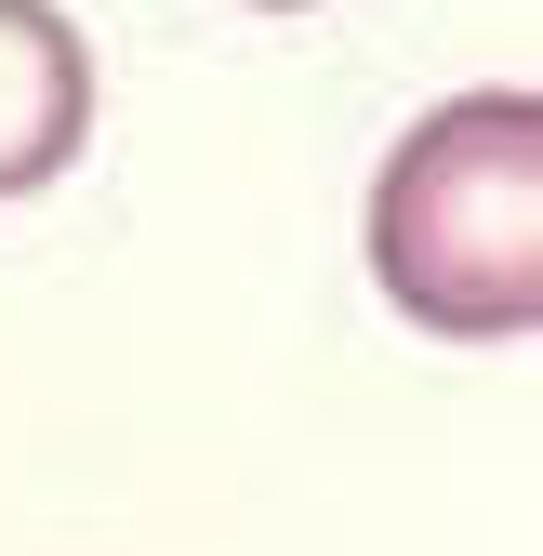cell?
<instances>
[{"mask_svg": "<svg viewBox=\"0 0 543 556\" xmlns=\"http://www.w3.org/2000/svg\"><path fill=\"white\" fill-rule=\"evenodd\" d=\"M371 278L438 344L543 318V93H451L371 173Z\"/></svg>", "mask_w": 543, "mask_h": 556, "instance_id": "cell-1", "label": "cell"}, {"mask_svg": "<svg viewBox=\"0 0 543 556\" xmlns=\"http://www.w3.org/2000/svg\"><path fill=\"white\" fill-rule=\"evenodd\" d=\"M93 147V40L53 0H0V199L53 186Z\"/></svg>", "mask_w": 543, "mask_h": 556, "instance_id": "cell-2", "label": "cell"}, {"mask_svg": "<svg viewBox=\"0 0 543 556\" xmlns=\"http://www.w3.org/2000/svg\"><path fill=\"white\" fill-rule=\"evenodd\" d=\"M252 14H305V0H252Z\"/></svg>", "mask_w": 543, "mask_h": 556, "instance_id": "cell-3", "label": "cell"}]
</instances>
